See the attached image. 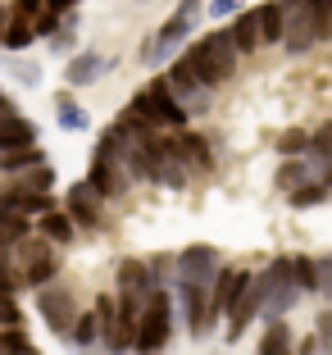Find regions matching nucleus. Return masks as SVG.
Listing matches in <instances>:
<instances>
[{
    "mask_svg": "<svg viewBox=\"0 0 332 355\" xmlns=\"http://www.w3.org/2000/svg\"><path fill=\"white\" fill-rule=\"evenodd\" d=\"M14 246L23 251L19 287H46V282L60 278V255H55L51 241H42V237H23V241H14Z\"/></svg>",
    "mask_w": 332,
    "mask_h": 355,
    "instance_id": "nucleus-6",
    "label": "nucleus"
},
{
    "mask_svg": "<svg viewBox=\"0 0 332 355\" xmlns=\"http://www.w3.org/2000/svg\"><path fill=\"white\" fill-rule=\"evenodd\" d=\"M114 287H119V301H132V305H141L146 296H150V269H146V260H119V278H114Z\"/></svg>",
    "mask_w": 332,
    "mask_h": 355,
    "instance_id": "nucleus-14",
    "label": "nucleus"
},
{
    "mask_svg": "<svg viewBox=\"0 0 332 355\" xmlns=\"http://www.w3.org/2000/svg\"><path fill=\"white\" fill-rule=\"evenodd\" d=\"M255 23H260V46H278L282 42V14H278L273 0L255 10Z\"/></svg>",
    "mask_w": 332,
    "mask_h": 355,
    "instance_id": "nucleus-26",
    "label": "nucleus"
},
{
    "mask_svg": "<svg viewBox=\"0 0 332 355\" xmlns=\"http://www.w3.org/2000/svg\"><path fill=\"white\" fill-rule=\"evenodd\" d=\"M23 146H37V123L23 114H5L0 119V150H23Z\"/></svg>",
    "mask_w": 332,
    "mask_h": 355,
    "instance_id": "nucleus-18",
    "label": "nucleus"
},
{
    "mask_svg": "<svg viewBox=\"0 0 332 355\" xmlns=\"http://www.w3.org/2000/svg\"><path fill=\"white\" fill-rule=\"evenodd\" d=\"M55 119H60V128H69V132H87V128H91V114H87L82 105H73L69 96H60V105H55Z\"/></svg>",
    "mask_w": 332,
    "mask_h": 355,
    "instance_id": "nucleus-28",
    "label": "nucleus"
},
{
    "mask_svg": "<svg viewBox=\"0 0 332 355\" xmlns=\"http://www.w3.org/2000/svg\"><path fill=\"white\" fill-rule=\"evenodd\" d=\"M173 296L168 287H150V296L137 310V333H132V351L137 355H159L173 337Z\"/></svg>",
    "mask_w": 332,
    "mask_h": 355,
    "instance_id": "nucleus-2",
    "label": "nucleus"
},
{
    "mask_svg": "<svg viewBox=\"0 0 332 355\" xmlns=\"http://www.w3.org/2000/svg\"><path fill=\"white\" fill-rule=\"evenodd\" d=\"M296 301H301V292H296V287H291V282H282V287H273L269 296H264V305H260V314L264 319H282V314L287 310H296Z\"/></svg>",
    "mask_w": 332,
    "mask_h": 355,
    "instance_id": "nucleus-23",
    "label": "nucleus"
},
{
    "mask_svg": "<svg viewBox=\"0 0 332 355\" xmlns=\"http://www.w3.org/2000/svg\"><path fill=\"white\" fill-rule=\"evenodd\" d=\"M87 187H91L101 200L123 196V191H128V173H123V164H119L114 155H101V150H96V155H91V173H87Z\"/></svg>",
    "mask_w": 332,
    "mask_h": 355,
    "instance_id": "nucleus-13",
    "label": "nucleus"
},
{
    "mask_svg": "<svg viewBox=\"0 0 332 355\" xmlns=\"http://www.w3.org/2000/svg\"><path fill=\"white\" fill-rule=\"evenodd\" d=\"M164 83H168L173 101L182 105L187 114H205V110H209V87H200V78L191 73V64L182 60V55L168 64V78H164Z\"/></svg>",
    "mask_w": 332,
    "mask_h": 355,
    "instance_id": "nucleus-9",
    "label": "nucleus"
},
{
    "mask_svg": "<svg viewBox=\"0 0 332 355\" xmlns=\"http://www.w3.org/2000/svg\"><path fill=\"white\" fill-rule=\"evenodd\" d=\"M291 209H310V205H323L328 200V182H301L296 191H287Z\"/></svg>",
    "mask_w": 332,
    "mask_h": 355,
    "instance_id": "nucleus-29",
    "label": "nucleus"
},
{
    "mask_svg": "<svg viewBox=\"0 0 332 355\" xmlns=\"http://www.w3.org/2000/svg\"><path fill=\"white\" fill-rule=\"evenodd\" d=\"M173 314H182L191 328V337H205L214 328V314H209V287H191V282L173 278Z\"/></svg>",
    "mask_w": 332,
    "mask_h": 355,
    "instance_id": "nucleus-8",
    "label": "nucleus"
},
{
    "mask_svg": "<svg viewBox=\"0 0 332 355\" xmlns=\"http://www.w3.org/2000/svg\"><path fill=\"white\" fill-rule=\"evenodd\" d=\"M282 14V51L287 55H310L314 46H319V37H314V10L310 0H273Z\"/></svg>",
    "mask_w": 332,
    "mask_h": 355,
    "instance_id": "nucleus-5",
    "label": "nucleus"
},
{
    "mask_svg": "<svg viewBox=\"0 0 332 355\" xmlns=\"http://www.w3.org/2000/svg\"><path fill=\"white\" fill-rule=\"evenodd\" d=\"M168 150L182 159V168H187V173H209V168H214V150H209V141L200 132H191V128L168 132Z\"/></svg>",
    "mask_w": 332,
    "mask_h": 355,
    "instance_id": "nucleus-12",
    "label": "nucleus"
},
{
    "mask_svg": "<svg viewBox=\"0 0 332 355\" xmlns=\"http://www.w3.org/2000/svg\"><path fill=\"white\" fill-rule=\"evenodd\" d=\"M5 260H10V251H5V246H0V278H5Z\"/></svg>",
    "mask_w": 332,
    "mask_h": 355,
    "instance_id": "nucleus-41",
    "label": "nucleus"
},
{
    "mask_svg": "<svg viewBox=\"0 0 332 355\" xmlns=\"http://www.w3.org/2000/svg\"><path fill=\"white\" fill-rule=\"evenodd\" d=\"M73 5H78V0H46V14L64 19V14H73Z\"/></svg>",
    "mask_w": 332,
    "mask_h": 355,
    "instance_id": "nucleus-38",
    "label": "nucleus"
},
{
    "mask_svg": "<svg viewBox=\"0 0 332 355\" xmlns=\"http://www.w3.org/2000/svg\"><path fill=\"white\" fill-rule=\"evenodd\" d=\"M64 342H73V346H78V351H87V346H101V314H96V310L78 314Z\"/></svg>",
    "mask_w": 332,
    "mask_h": 355,
    "instance_id": "nucleus-20",
    "label": "nucleus"
},
{
    "mask_svg": "<svg viewBox=\"0 0 332 355\" xmlns=\"http://www.w3.org/2000/svg\"><path fill=\"white\" fill-rule=\"evenodd\" d=\"M132 110L155 128V132H177V128H187V119H191L187 110L173 101V92H168L164 78H150V83L132 96Z\"/></svg>",
    "mask_w": 332,
    "mask_h": 355,
    "instance_id": "nucleus-3",
    "label": "nucleus"
},
{
    "mask_svg": "<svg viewBox=\"0 0 332 355\" xmlns=\"http://www.w3.org/2000/svg\"><path fill=\"white\" fill-rule=\"evenodd\" d=\"M42 10H46V0H14L5 14H10V19H28V23H37V14H42Z\"/></svg>",
    "mask_w": 332,
    "mask_h": 355,
    "instance_id": "nucleus-33",
    "label": "nucleus"
},
{
    "mask_svg": "<svg viewBox=\"0 0 332 355\" xmlns=\"http://www.w3.org/2000/svg\"><path fill=\"white\" fill-rule=\"evenodd\" d=\"M310 164H305V159H282V168H278V187L282 191H296L301 187V182H310Z\"/></svg>",
    "mask_w": 332,
    "mask_h": 355,
    "instance_id": "nucleus-30",
    "label": "nucleus"
},
{
    "mask_svg": "<svg viewBox=\"0 0 332 355\" xmlns=\"http://www.w3.org/2000/svg\"><path fill=\"white\" fill-rule=\"evenodd\" d=\"M64 205H69V209H64L69 223H78V228H96V223H101V205H105V200L87 187V178H82V182H73V187H69Z\"/></svg>",
    "mask_w": 332,
    "mask_h": 355,
    "instance_id": "nucleus-15",
    "label": "nucleus"
},
{
    "mask_svg": "<svg viewBox=\"0 0 332 355\" xmlns=\"http://www.w3.org/2000/svg\"><path fill=\"white\" fill-rule=\"evenodd\" d=\"M32 42H37V37H32V23H28V19H10V14H5V32H0V46H5V51H28Z\"/></svg>",
    "mask_w": 332,
    "mask_h": 355,
    "instance_id": "nucleus-25",
    "label": "nucleus"
},
{
    "mask_svg": "<svg viewBox=\"0 0 332 355\" xmlns=\"http://www.w3.org/2000/svg\"><path fill=\"white\" fill-rule=\"evenodd\" d=\"M73 237H78V228L69 223V214H64V209H51V214H42V241H55V246H69Z\"/></svg>",
    "mask_w": 332,
    "mask_h": 355,
    "instance_id": "nucleus-24",
    "label": "nucleus"
},
{
    "mask_svg": "<svg viewBox=\"0 0 332 355\" xmlns=\"http://www.w3.org/2000/svg\"><path fill=\"white\" fill-rule=\"evenodd\" d=\"M218 251L214 246H187V251L177 255L173 260V278L177 282H191V287H209V282H214V273H218Z\"/></svg>",
    "mask_w": 332,
    "mask_h": 355,
    "instance_id": "nucleus-11",
    "label": "nucleus"
},
{
    "mask_svg": "<svg viewBox=\"0 0 332 355\" xmlns=\"http://www.w3.org/2000/svg\"><path fill=\"white\" fill-rule=\"evenodd\" d=\"M319 351H323V342H319L314 333H310V337H301V346H291V355H319Z\"/></svg>",
    "mask_w": 332,
    "mask_h": 355,
    "instance_id": "nucleus-37",
    "label": "nucleus"
},
{
    "mask_svg": "<svg viewBox=\"0 0 332 355\" xmlns=\"http://www.w3.org/2000/svg\"><path fill=\"white\" fill-rule=\"evenodd\" d=\"M250 287V273L246 269H237V264H218V273H214V282H209V314H223L228 319L232 310H237V301H241V292Z\"/></svg>",
    "mask_w": 332,
    "mask_h": 355,
    "instance_id": "nucleus-10",
    "label": "nucleus"
},
{
    "mask_svg": "<svg viewBox=\"0 0 332 355\" xmlns=\"http://www.w3.org/2000/svg\"><path fill=\"white\" fill-rule=\"evenodd\" d=\"M37 164H51L42 146H23V150H0V173H28Z\"/></svg>",
    "mask_w": 332,
    "mask_h": 355,
    "instance_id": "nucleus-21",
    "label": "nucleus"
},
{
    "mask_svg": "<svg viewBox=\"0 0 332 355\" xmlns=\"http://www.w3.org/2000/svg\"><path fill=\"white\" fill-rule=\"evenodd\" d=\"M182 60L191 64V73L200 78V87H223L232 73H237V60L241 55L232 51V37H228V28H218V32H205L200 42H191L187 51H182Z\"/></svg>",
    "mask_w": 332,
    "mask_h": 355,
    "instance_id": "nucleus-1",
    "label": "nucleus"
},
{
    "mask_svg": "<svg viewBox=\"0 0 332 355\" xmlns=\"http://www.w3.org/2000/svg\"><path fill=\"white\" fill-rule=\"evenodd\" d=\"M10 187H19V191H51L55 187V168L51 164H37V168H28V173H14Z\"/></svg>",
    "mask_w": 332,
    "mask_h": 355,
    "instance_id": "nucleus-27",
    "label": "nucleus"
},
{
    "mask_svg": "<svg viewBox=\"0 0 332 355\" xmlns=\"http://www.w3.org/2000/svg\"><path fill=\"white\" fill-rule=\"evenodd\" d=\"M110 69H114V60H105V55H96V51H78L69 60V69H64V83L69 87H91V83H101Z\"/></svg>",
    "mask_w": 332,
    "mask_h": 355,
    "instance_id": "nucleus-16",
    "label": "nucleus"
},
{
    "mask_svg": "<svg viewBox=\"0 0 332 355\" xmlns=\"http://www.w3.org/2000/svg\"><path fill=\"white\" fill-rule=\"evenodd\" d=\"M0 328H23V310L14 305V296H0Z\"/></svg>",
    "mask_w": 332,
    "mask_h": 355,
    "instance_id": "nucleus-34",
    "label": "nucleus"
},
{
    "mask_svg": "<svg viewBox=\"0 0 332 355\" xmlns=\"http://www.w3.org/2000/svg\"><path fill=\"white\" fill-rule=\"evenodd\" d=\"M228 37H232V51H237V55H255V51H260V23H255V10L232 14Z\"/></svg>",
    "mask_w": 332,
    "mask_h": 355,
    "instance_id": "nucleus-19",
    "label": "nucleus"
},
{
    "mask_svg": "<svg viewBox=\"0 0 332 355\" xmlns=\"http://www.w3.org/2000/svg\"><path fill=\"white\" fill-rule=\"evenodd\" d=\"M5 114H14V105H10V96L0 92V119H5Z\"/></svg>",
    "mask_w": 332,
    "mask_h": 355,
    "instance_id": "nucleus-40",
    "label": "nucleus"
},
{
    "mask_svg": "<svg viewBox=\"0 0 332 355\" xmlns=\"http://www.w3.org/2000/svg\"><path fill=\"white\" fill-rule=\"evenodd\" d=\"M37 314L46 319V328L60 337H69L73 319H78V301H73L69 287H60V282H46V287H37Z\"/></svg>",
    "mask_w": 332,
    "mask_h": 355,
    "instance_id": "nucleus-7",
    "label": "nucleus"
},
{
    "mask_svg": "<svg viewBox=\"0 0 332 355\" xmlns=\"http://www.w3.org/2000/svg\"><path fill=\"white\" fill-rule=\"evenodd\" d=\"M14 287H19L14 278H0V296H14Z\"/></svg>",
    "mask_w": 332,
    "mask_h": 355,
    "instance_id": "nucleus-39",
    "label": "nucleus"
},
{
    "mask_svg": "<svg viewBox=\"0 0 332 355\" xmlns=\"http://www.w3.org/2000/svg\"><path fill=\"white\" fill-rule=\"evenodd\" d=\"M291 346H296V337H291L287 319H273V324L264 328V337H260V351H255V355H291Z\"/></svg>",
    "mask_w": 332,
    "mask_h": 355,
    "instance_id": "nucleus-22",
    "label": "nucleus"
},
{
    "mask_svg": "<svg viewBox=\"0 0 332 355\" xmlns=\"http://www.w3.org/2000/svg\"><path fill=\"white\" fill-rule=\"evenodd\" d=\"M32 351V337L23 328H0V355H28Z\"/></svg>",
    "mask_w": 332,
    "mask_h": 355,
    "instance_id": "nucleus-31",
    "label": "nucleus"
},
{
    "mask_svg": "<svg viewBox=\"0 0 332 355\" xmlns=\"http://www.w3.org/2000/svg\"><path fill=\"white\" fill-rule=\"evenodd\" d=\"M196 10H200V0H182L177 5V14L164 23V28L155 32V37H146L141 42V60L146 64H159V60H173L177 46L191 37V28H196Z\"/></svg>",
    "mask_w": 332,
    "mask_h": 355,
    "instance_id": "nucleus-4",
    "label": "nucleus"
},
{
    "mask_svg": "<svg viewBox=\"0 0 332 355\" xmlns=\"http://www.w3.org/2000/svg\"><path fill=\"white\" fill-rule=\"evenodd\" d=\"M305 146H310V132H301V128H296V132H282L278 137V150H282V155H296V159H305Z\"/></svg>",
    "mask_w": 332,
    "mask_h": 355,
    "instance_id": "nucleus-32",
    "label": "nucleus"
},
{
    "mask_svg": "<svg viewBox=\"0 0 332 355\" xmlns=\"http://www.w3.org/2000/svg\"><path fill=\"white\" fill-rule=\"evenodd\" d=\"M241 10H246L241 0H209V14H214V19H232V14H241Z\"/></svg>",
    "mask_w": 332,
    "mask_h": 355,
    "instance_id": "nucleus-36",
    "label": "nucleus"
},
{
    "mask_svg": "<svg viewBox=\"0 0 332 355\" xmlns=\"http://www.w3.org/2000/svg\"><path fill=\"white\" fill-rule=\"evenodd\" d=\"M28 355H37V351H28Z\"/></svg>",
    "mask_w": 332,
    "mask_h": 355,
    "instance_id": "nucleus-42",
    "label": "nucleus"
},
{
    "mask_svg": "<svg viewBox=\"0 0 332 355\" xmlns=\"http://www.w3.org/2000/svg\"><path fill=\"white\" fill-rule=\"evenodd\" d=\"M0 205L14 209V214H23V219H42V214H51V209H55V196H51V191H19V187H5V191H0Z\"/></svg>",
    "mask_w": 332,
    "mask_h": 355,
    "instance_id": "nucleus-17",
    "label": "nucleus"
},
{
    "mask_svg": "<svg viewBox=\"0 0 332 355\" xmlns=\"http://www.w3.org/2000/svg\"><path fill=\"white\" fill-rule=\"evenodd\" d=\"M10 73L19 78V83H28V87H37V83H42V69H37V64H28V60L10 64Z\"/></svg>",
    "mask_w": 332,
    "mask_h": 355,
    "instance_id": "nucleus-35",
    "label": "nucleus"
}]
</instances>
